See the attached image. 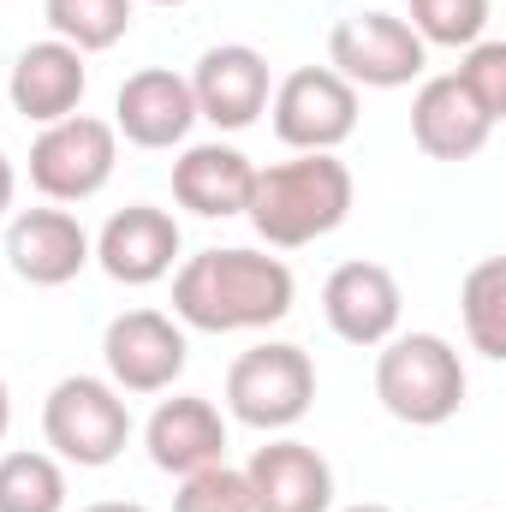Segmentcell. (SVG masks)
<instances>
[{
    "instance_id": "cell-1",
    "label": "cell",
    "mask_w": 506,
    "mask_h": 512,
    "mask_svg": "<svg viewBox=\"0 0 506 512\" xmlns=\"http://www.w3.org/2000/svg\"><path fill=\"white\" fill-rule=\"evenodd\" d=\"M298 280L280 256L262 251H197L173 274V322L197 334H251L292 316Z\"/></svg>"
},
{
    "instance_id": "cell-2",
    "label": "cell",
    "mask_w": 506,
    "mask_h": 512,
    "mask_svg": "<svg viewBox=\"0 0 506 512\" xmlns=\"http://www.w3.org/2000/svg\"><path fill=\"white\" fill-rule=\"evenodd\" d=\"M245 215H251L262 245L304 251V245L328 239L334 227H346V215H352V167L340 155H292V161L256 167Z\"/></svg>"
},
{
    "instance_id": "cell-3",
    "label": "cell",
    "mask_w": 506,
    "mask_h": 512,
    "mask_svg": "<svg viewBox=\"0 0 506 512\" xmlns=\"http://www.w3.org/2000/svg\"><path fill=\"white\" fill-rule=\"evenodd\" d=\"M376 399L411 429H441L465 405V364L441 334H393L376 352Z\"/></svg>"
},
{
    "instance_id": "cell-4",
    "label": "cell",
    "mask_w": 506,
    "mask_h": 512,
    "mask_svg": "<svg viewBox=\"0 0 506 512\" xmlns=\"http://www.w3.org/2000/svg\"><path fill=\"white\" fill-rule=\"evenodd\" d=\"M42 441L60 465L102 471L126 453L131 441V405L108 376H66L42 399Z\"/></svg>"
},
{
    "instance_id": "cell-5",
    "label": "cell",
    "mask_w": 506,
    "mask_h": 512,
    "mask_svg": "<svg viewBox=\"0 0 506 512\" xmlns=\"http://www.w3.org/2000/svg\"><path fill=\"white\" fill-rule=\"evenodd\" d=\"M310 405H316V364H310L304 346H292V340H262V346H251V352L233 358V370H227V411H233L245 429L280 435V429H292Z\"/></svg>"
},
{
    "instance_id": "cell-6",
    "label": "cell",
    "mask_w": 506,
    "mask_h": 512,
    "mask_svg": "<svg viewBox=\"0 0 506 512\" xmlns=\"http://www.w3.org/2000/svg\"><path fill=\"white\" fill-rule=\"evenodd\" d=\"M120 167V131L90 114H66L30 143V185L48 203H90Z\"/></svg>"
},
{
    "instance_id": "cell-7",
    "label": "cell",
    "mask_w": 506,
    "mask_h": 512,
    "mask_svg": "<svg viewBox=\"0 0 506 512\" xmlns=\"http://www.w3.org/2000/svg\"><path fill=\"white\" fill-rule=\"evenodd\" d=\"M429 66V48L417 30L393 12H352L328 30V72H340L352 90H405Z\"/></svg>"
},
{
    "instance_id": "cell-8",
    "label": "cell",
    "mask_w": 506,
    "mask_h": 512,
    "mask_svg": "<svg viewBox=\"0 0 506 512\" xmlns=\"http://www.w3.org/2000/svg\"><path fill=\"white\" fill-rule=\"evenodd\" d=\"M274 137L298 155H334L358 131V90L328 66H298L268 96Z\"/></svg>"
},
{
    "instance_id": "cell-9",
    "label": "cell",
    "mask_w": 506,
    "mask_h": 512,
    "mask_svg": "<svg viewBox=\"0 0 506 512\" xmlns=\"http://www.w3.org/2000/svg\"><path fill=\"white\" fill-rule=\"evenodd\" d=\"M102 364H108V382L120 387V393H167L185 376L191 346H185V328L173 316H161V310H126L102 334Z\"/></svg>"
},
{
    "instance_id": "cell-10",
    "label": "cell",
    "mask_w": 506,
    "mask_h": 512,
    "mask_svg": "<svg viewBox=\"0 0 506 512\" xmlns=\"http://www.w3.org/2000/svg\"><path fill=\"white\" fill-rule=\"evenodd\" d=\"M191 84V102H197V120L221 131H245L268 114V96H274V72L268 60L256 54L251 42H221L197 60V72L185 78Z\"/></svg>"
},
{
    "instance_id": "cell-11",
    "label": "cell",
    "mask_w": 506,
    "mask_h": 512,
    "mask_svg": "<svg viewBox=\"0 0 506 512\" xmlns=\"http://www.w3.org/2000/svg\"><path fill=\"white\" fill-rule=\"evenodd\" d=\"M90 262H102V274L120 286H155L179 262V221L155 203H131L90 239Z\"/></svg>"
},
{
    "instance_id": "cell-12",
    "label": "cell",
    "mask_w": 506,
    "mask_h": 512,
    "mask_svg": "<svg viewBox=\"0 0 506 512\" xmlns=\"http://www.w3.org/2000/svg\"><path fill=\"white\" fill-rule=\"evenodd\" d=\"M399 310H405L399 280H393V268H381V262H340V268L328 274V286H322V316H328V328H334L346 346H364V352L399 334Z\"/></svg>"
},
{
    "instance_id": "cell-13",
    "label": "cell",
    "mask_w": 506,
    "mask_h": 512,
    "mask_svg": "<svg viewBox=\"0 0 506 512\" xmlns=\"http://www.w3.org/2000/svg\"><path fill=\"white\" fill-rule=\"evenodd\" d=\"M251 512H334V465L310 441H268L245 465Z\"/></svg>"
},
{
    "instance_id": "cell-14",
    "label": "cell",
    "mask_w": 506,
    "mask_h": 512,
    "mask_svg": "<svg viewBox=\"0 0 506 512\" xmlns=\"http://www.w3.org/2000/svg\"><path fill=\"white\" fill-rule=\"evenodd\" d=\"M143 447H149V465H155V471L191 477V471L227 459V417H221L203 393H173V399H161V405L149 411Z\"/></svg>"
},
{
    "instance_id": "cell-15",
    "label": "cell",
    "mask_w": 506,
    "mask_h": 512,
    "mask_svg": "<svg viewBox=\"0 0 506 512\" xmlns=\"http://www.w3.org/2000/svg\"><path fill=\"white\" fill-rule=\"evenodd\" d=\"M197 126V102L191 84L167 66H143L131 72L114 96V131L137 149H179Z\"/></svg>"
},
{
    "instance_id": "cell-16",
    "label": "cell",
    "mask_w": 506,
    "mask_h": 512,
    "mask_svg": "<svg viewBox=\"0 0 506 512\" xmlns=\"http://www.w3.org/2000/svg\"><path fill=\"white\" fill-rule=\"evenodd\" d=\"M84 90H90L84 54L66 48V42H54V36H48V42H30V48L12 60V78H6V102H12V114H24L30 126H54V120H66V114H78Z\"/></svg>"
},
{
    "instance_id": "cell-17",
    "label": "cell",
    "mask_w": 506,
    "mask_h": 512,
    "mask_svg": "<svg viewBox=\"0 0 506 512\" xmlns=\"http://www.w3.org/2000/svg\"><path fill=\"white\" fill-rule=\"evenodd\" d=\"M6 262L30 286H66L90 268V233L72 209H24L6 227Z\"/></svg>"
},
{
    "instance_id": "cell-18",
    "label": "cell",
    "mask_w": 506,
    "mask_h": 512,
    "mask_svg": "<svg viewBox=\"0 0 506 512\" xmlns=\"http://www.w3.org/2000/svg\"><path fill=\"white\" fill-rule=\"evenodd\" d=\"M495 137V120L465 96V84L447 78H423L411 96V143L429 161H471L483 155V143Z\"/></svg>"
},
{
    "instance_id": "cell-19",
    "label": "cell",
    "mask_w": 506,
    "mask_h": 512,
    "mask_svg": "<svg viewBox=\"0 0 506 512\" xmlns=\"http://www.w3.org/2000/svg\"><path fill=\"white\" fill-rule=\"evenodd\" d=\"M256 185V161L233 143H191L173 161V203L191 209L197 221H227L245 215Z\"/></svg>"
},
{
    "instance_id": "cell-20",
    "label": "cell",
    "mask_w": 506,
    "mask_h": 512,
    "mask_svg": "<svg viewBox=\"0 0 506 512\" xmlns=\"http://www.w3.org/2000/svg\"><path fill=\"white\" fill-rule=\"evenodd\" d=\"M459 316H465V340H471L489 364H501L506 358V262L501 256H483V262L465 274V286H459Z\"/></svg>"
},
{
    "instance_id": "cell-21",
    "label": "cell",
    "mask_w": 506,
    "mask_h": 512,
    "mask_svg": "<svg viewBox=\"0 0 506 512\" xmlns=\"http://www.w3.org/2000/svg\"><path fill=\"white\" fill-rule=\"evenodd\" d=\"M42 18H48L54 42L78 48V54H108L114 42H126L131 0H42Z\"/></svg>"
},
{
    "instance_id": "cell-22",
    "label": "cell",
    "mask_w": 506,
    "mask_h": 512,
    "mask_svg": "<svg viewBox=\"0 0 506 512\" xmlns=\"http://www.w3.org/2000/svg\"><path fill=\"white\" fill-rule=\"evenodd\" d=\"M0 512H66V471L54 453L0 459Z\"/></svg>"
},
{
    "instance_id": "cell-23",
    "label": "cell",
    "mask_w": 506,
    "mask_h": 512,
    "mask_svg": "<svg viewBox=\"0 0 506 512\" xmlns=\"http://www.w3.org/2000/svg\"><path fill=\"white\" fill-rule=\"evenodd\" d=\"M411 30L423 48H471L489 36V0H411Z\"/></svg>"
},
{
    "instance_id": "cell-24",
    "label": "cell",
    "mask_w": 506,
    "mask_h": 512,
    "mask_svg": "<svg viewBox=\"0 0 506 512\" xmlns=\"http://www.w3.org/2000/svg\"><path fill=\"white\" fill-rule=\"evenodd\" d=\"M173 512H251V483H245V471H233L227 459H221V465H203V471L179 477Z\"/></svg>"
},
{
    "instance_id": "cell-25",
    "label": "cell",
    "mask_w": 506,
    "mask_h": 512,
    "mask_svg": "<svg viewBox=\"0 0 506 512\" xmlns=\"http://www.w3.org/2000/svg\"><path fill=\"white\" fill-rule=\"evenodd\" d=\"M453 78H459V84H465V96H471L495 126H501V120H506V42H489V36H483V42H471Z\"/></svg>"
},
{
    "instance_id": "cell-26",
    "label": "cell",
    "mask_w": 506,
    "mask_h": 512,
    "mask_svg": "<svg viewBox=\"0 0 506 512\" xmlns=\"http://www.w3.org/2000/svg\"><path fill=\"white\" fill-rule=\"evenodd\" d=\"M12 197H18V173H12V161H6V149H0V221H6Z\"/></svg>"
},
{
    "instance_id": "cell-27",
    "label": "cell",
    "mask_w": 506,
    "mask_h": 512,
    "mask_svg": "<svg viewBox=\"0 0 506 512\" xmlns=\"http://www.w3.org/2000/svg\"><path fill=\"white\" fill-rule=\"evenodd\" d=\"M84 512H149V507H137V501H96V507H84Z\"/></svg>"
},
{
    "instance_id": "cell-28",
    "label": "cell",
    "mask_w": 506,
    "mask_h": 512,
    "mask_svg": "<svg viewBox=\"0 0 506 512\" xmlns=\"http://www.w3.org/2000/svg\"><path fill=\"white\" fill-rule=\"evenodd\" d=\"M6 429H12V393H6V382H0V441H6Z\"/></svg>"
},
{
    "instance_id": "cell-29",
    "label": "cell",
    "mask_w": 506,
    "mask_h": 512,
    "mask_svg": "<svg viewBox=\"0 0 506 512\" xmlns=\"http://www.w3.org/2000/svg\"><path fill=\"white\" fill-rule=\"evenodd\" d=\"M346 512H393V507H381V501H358V507H346Z\"/></svg>"
},
{
    "instance_id": "cell-30",
    "label": "cell",
    "mask_w": 506,
    "mask_h": 512,
    "mask_svg": "<svg viewBox=\"0 0 506 512\" xmlns=\"http://www.w3.org/2000/svg\"><path fill=\"white\" fill-rule=\"evenodd\" d=\"M155 6H185V0H155Z\"/></svg>"
}]
</instances>
